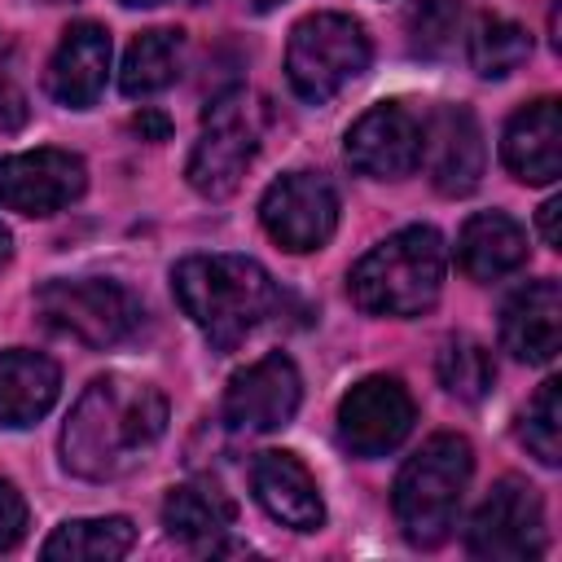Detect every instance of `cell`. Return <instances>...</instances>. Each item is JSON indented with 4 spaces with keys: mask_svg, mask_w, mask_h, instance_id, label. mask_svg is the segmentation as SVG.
I'll use <instances>...</instances> for the list:
<instances>
[{
    "mask_svg": "<svg viewBox=\"0 0 562 562\" xmlns=\"http://www.w3.org/2000/svg\"><path fill=\"white\" fill-rule=\"evenodd\" d=\"M167 430V395L127 373H105L83 386L61 426V465L88 483L123 479Z\"/></svg>",
    "mask_w": 562,
    "mask_h": 562,
    "instance_id": "obj_1",
    "label": "cell"
},
{
    "mask_svg": "<svg viewBox=\"0 0 562 562\" xmlns=\"http://www.w3.org/2000/svg\"><path fill=\"white\" fill-rule=\"evenodd\" d=\"M171 290L215 351H233L281 299L268 268L250 255H189L171 268Z\"/></svg>",
    "mask_w": 562,
    "mask_h": 562,
    "instance_id": "obj_2",
    "label": "cell"
},
{
    "mask_svg": "<svg viewBox=\"0 0 562 562\" xmlns=\"http://www.w3.org/2000/svg\"><path fill=\"white\" fill-rule=\"evenodd\" d=\"M448 272L443 237L430 224H408L378 241L360 263L347 272V294L369 316H422L435 307Z\"/></svg>",
    "mask_w": 562,
    "mask_h": 562,
    "instance_id": "obj_3",
    "label": "cell"
},
{
    "mask_svg": "<svg viewBox=\"0 0 562 562\" xmlns=\"http://www.w3.org/2000/svg\"><path fill=\"white\" fill-rule=\"evenodd\" d=\"M474 470V452L461 435H430L395 474L391 505L408 544L435 549L457 527V509Z\"/></svg>",
    "mask_w": 562,
    "mask_h": 562,
    "instance_id": "obj_4",
    "label": "cell"
},
{
    "mask_svg": "<svg viewBox=\"0 0 562 562\" xmlns=\"http://www.w3.org/2000/svg\"><path fill=\"white\" fill-rule=\"evenodd\" d=\"M35 312L53 334L75 338L79 347H92V351L136 338L145 321L140 299L114 277H57L40 285Z\"/></svg>",
    "mask_w": 562,
    "mask_h": 562,
    "instance_id": "obj_5",
    "label": "cell"
},
{
    "mask_svg": "<svg viewBox=\"0 0 562 562\" xmlns=\"http://www.w3.org/2000/svg\"><path fill=\"white\" fill-rule=\"evenodd\" d=\"M369 31L351 13H312L290 31L285 79L299 101L325 105L369 66Z\"/></svg>",
    "mask_w": 562,
    "mask_h": 562,
    "instance_id": "obj_6",
    "label": "cell"
},
{
    "mask_svg": "<svg viewBox=\"0 0 562 562\" xmlns=\"http://www.w3.org/2000/svg\"><path fill=\"white\" fill-rule=\"evenodd\" d=\"M259 140H263V101L246 88L215 97L202 114V132L184 167L189 184L202 198H228L241 184L246 167L255 162Z\"/></svg>",
    "mask_w": 562,
    "mask_h": 562,
    "instance_id": "obj_7",
    "label": "cell"
},
{
    "mask_svg": "<svg viewBox=\"0 0 562 562\" xmlns=\"http://www.w3.org/2000/svg\"><path fill=\"white\" fill-rule=\"evenodd\" d=\"M549 544L540 492L522 479H501L465 527V549L487 562H527Z\"/></svg>",
    "mask_w": 562,
    "mask_h": 562,
    "instance_id": "obj_8",
    "label": "cell"
},
{
    "mask_svg": "<svg viewBox=\"0 0 562 562\" xmlns=\"http://www.w3.org/2000/svg\"><path fill=\"white\" fill-rule=\"evenodd\" d=\"M417 422V404L395 373H369L338 400V443L356 457L395 452Z\"/></svg>",
    "mask_w": 562,
    "mask_h": 562,
    "instance_id": "obj_9",
    "label": "cell"
},
{
    "mask_svg": "<svg viewBox=\"0 0 562 562\" xmlns=\"http://www.w3.org/2000/svg\"><path fill=\"white\" fill-rule=\"evenodd\" d=\"M259 220L281 250L307 255L334 237L338 193L321 171H285L281 180L268 184V193L259 202Z\"/></svg>",
    "mask_w": 562,
    "mask_h": 562,
    "instance_id": "obj_10",
    "label": "cell"
},
{
    "mask_svg": "<svg viewBox=\"0 0 562 562\" xmlns=\"http://www.w3.org/2000/svg\"><path fill=\"white\" fill-rule=\"evenodd\" d=\"M303 404V378L290 356L268 351L255 364L237 369L224 391V422L237 435H268L294 422Z\"/></svg>",
    "mask_w": 562,
    "mask_h": 562,
    "instance_id": "obj_11",
    "label": "cell"
},
{
    "mask_svg": "<svg viewBox=\"0 0 562 562\" xmlns=\"http://www.w3.org/2000/svg\"><path fill=\"white\" fill-rule=\"evenodd\" d=\"M88 184V167L70 149H26L0 158V206L18 215H57Z\"/></svg>",
    "mask_w": 562,
    "mask_h": 562,
    "instance_id": "obj_12",
    "label": "cell"
},
{
    "mask_svg": "<svg viewBox=\"0 0 562 562\" xmlns=\"http://www.w3.org/2000/svg\"><path fill=\"white\" fill-rule=\"evenodd\" d=\"M342 154L369 180H404L422 162V119L400 101H382L347 127Z\"/></svg>",
    "mask_w": 562,
    "mask_h": 562,
    "instance_id": "obj_13",
    "label": "cell"
},
{
    "mask_svg": "<svg viewBox=\"0 0 562 562\" xmlns=\"http://www.w3.org/2000/svg\"><path fill=\"white\" fill-rule=\"evenodd\" d=\"M422 158H430V180L439 193L448 198L474 193L487 167L479 119L465 105H439L422 123Z\"/></svg>",
    "mask_w": 562,
    "mask_h": 562,
    "instance_id": "obj_14",
    "label": "cell"
},
{
    "mask_svg": "<svg viewBox=\"0 0 562 562\" xmlns=\"http://www.w3.org/2000/svg\"><path fill=\"white\" fill-rule=\"evenodd\" d=\"M250 487H255V501L268 509V518H277L290 531H316L325 522V501L312 470L285 448H268L255 457Z\"/></svg>",
    "mask_w": 562,
    "mask_h": 562,
    "instance_id": "obj_15",
    "label": "cell"
},
{
    "mask_svg": "<svg viewBox=\"0 0 562 562\" xmlns=\"http://www.w3.org/2000/svg\"><path fill=\"white\" fill-rule=\"evenodd\" d=\"M501 162L522 184H553L562 176V105H558V97H540L505 123Z\"/></svg>",
    "mask_w": 562,
    "mask_h": 562,
    "instance_id": "obj_16",
    "label": "cell"
},
{
    "mask_svg": "<svg viewBox=\"0 0 562 562\" xmlns=\"http://www.w3.org/2000/svg\"><path fill=\"white\" fill-rule=\"evenodd\" d=\"M105 75H110V31L101 22H70L44 75L48 97L70 110H88L101 97Z\"/></svg>",
    "mask_w": 562,
    "mask_h": 562,
    "instance_id": "obj_17",
    "label": "cell"
},
{
    "mask_svg": "<svg viewBox=\"0 0 562 562\" xmlns=\"http://www.w3.org/2000/svg\"><path fill=\"white\" fill-rule=\"evenodd\" d=\"M501 342L514 360L549 364L562 347V290L558 281H527L501 307Z\"/></svg>",
    "mask_w": 562,
    "mask_h": 562,
    "instance_id": "obj_18",
    "label": "cell"
},
{
    "mask_svg": "<svg viewBox=\"0 0 562 562\" xmlns=\"http://www.w3.org/2000/svg\"><path fill=\"white\" fill-rule=\"evenodd\" d=\"M233 518H237V505L215 483H176L162 501L167 536L198 553H241V544L228 540Z\"/></svg>",
    "mask_w": 562,
    "mask_h": 562,
    "instance_id": "obj_19",
    "label": "cell"
},
{
    "mask_svg": "<svg viewBox=\"0 0 562 562\" xmlns=\"http://www.w3.org/2000/svg\"><path fill=\"white\" fill-rule=\"evenodd\" d=\"M61 395V369L44 351L9 347L0 351V426H35Z\"/></svg>",
    "mask_w": 562,
    "mask_h": 562,
    "instance_id": "obj_20",
    "label": "cell"
},
{
    "mask_svg": "<svg viewBox=\"0 0 562 562\" xmlns=\"http://www.w3.org/2000/svg\"><path fill=\"white\" fill-rule=\"evenodd\" d=\"M457 263L470 281H501L527 263V233L505 211H479L457 233Z\"/></svg>",
    "mask_w": 562,
    "mask_h": 562,
    "instance_id": "obj_21",
    "label": "cell"
},
{
    "mask_svg": "<svg viewBox=\"0 0 562 562\" xmlns=\"http://www.w3.org/2000/svg\"><path fill=\"white\" fill-rule=\"evenodd\" d=\"M136 544V527L123 514L110 518H66L48 540H44V558L48 562H114Z\"/></svg>",
    "mask_w": 562,
    "mask_h": 562,
    "instance_id": "obj_22",
    "label": "cell"
},
{
    "mask_svg": "<svg viewBox=\"0 0 562 562\" xmlns=\"http://www.w3.org/2000/svg\"><path fill=\"white\" fill-rule=\"evenodd\" d=\"M180 57H184V35L180 31H171V26L140 31L123 53V70H119L123 97H154L167 83H176Z\"/></svg>",
    "mask_w": 562,
    "mask_h": 562,
    "instance_id": "obj_23",
    "label": "cell"
},
{
    "mask_svg": "<svg viewBox=\"0 0 562 562\" xmlns=\"http://www.w3.org/2000/svg\"><path fill=\"white\" fill-rule=\"evenodd\" d=\"M531 57V35L509 18H483L470 31V66L483 79H505Z\"/></svg>",
    "mask_w": 562,
    "mask_h": 562,
    "instance_id": "obj_24",
    "label": "cell"
},
{
    "mask_svg": "<svg viewBox=\"0 0 562 562\" xmlns=\"http://www.w3.org/2000/svg\"><path fill=\"white\" fill-rule=\"evenodd\" d=\"M439 382L448 395L465 400V404H479L492 382H496V364H492V351L474 338H448L443 351H439Z\"/></svg>",
    "mask_w": 562,
    "mask_h": 562,
    "instance_id": "obj_25",
    "label": "cell"
},
{
    "mask_svg": "<svg viewBox=\"0 0 562 562\" xmlns=\"http://www.w3.org/2000/svg\"><path fill=\"white\" fill-rule=\"evenodd\" d=\"M518 439L540 465H558L562 461V382L558 378H544L540 391L531 395V404L522 408Z\"/></svg>",
    "mask_w": 562,
    "mask_h": 562,
    "instance_id": "obj_26",
    "label": "cell"
},
{
    "mask_svg": "<svg viewBox=\"0 0 562 562\" xmlns=\"http://www.w3.org/2000/svg\"><path fill=\"white\" fill-rule=\"evenodd\" d=\"M465 22L461 0H413L408 4V44L417 57H443Z\"/></svg>",
    "mask_w": 562,
    "mask_h": 562,
    "instance_id": "obj_27",
    "label": "cell"
},
{
    "mask_svg": "<svg viewBox=\"0 0 562 562\" xmlns=\"http://www.w3.org/2000/svg\"><path fill=\"white\" fill-rule=\"evenodd\" d=\"M31 119V101L22 88V70H18V53L9 40H0V132H22Z\"/></svg>",
    "mask_w": 562,
    "mask_h": 562,
    "instance_id": "obj_28",
    "label": "cell"
},
{
    "mask_svg": "<svg viewBox=\"0 0 562 562\" xmlns=\"http://www.w3.org/2000/svg\"><path fill=\"white\" fill-rule=\"evenodd\" d=\"M22 536H26V501L9 479H0V553L13 549Z\"/></svg>",
    "mask_w": 562,
    "mask_h": 562,
    "instance_id": "obj_29",
    "label": "cell"
},
{
    "mask_svg": "<svg viewBox=\"0 0 562 562\" xmlns=\"http://www.w3.org/2000/svg\"><path fill=\"white\" fill-rule=\"evenodd\" d=\"M558 215H562V198H549L544 206H540V237H544V246H562V233H558Z\"/></svg>",
    "mask_w": 562,
    "mask_h": 562,
    "instance_id": "obj_30",
    "label": "cell"
},
{
    "mask_svg": "<svg viewBox=\"0 0 562 562\" xmlns=\"http://www.w3.org/2000/svg\"><path fill=\"white\" fill-rule=\"evenodd\" d=\"M132 127H136L145 140H167V132H171V123H167L162 114H154V110H140V114L132 119Z\"/></svg>",
    "mask_w": 562,
    "mask_h": 562,
    "instance_id": "obj_31",
    "label": "cell"
},
{
    "mask_svg": "<svg viewBox=\"0 0 562 562\" xmlns=\"http://www.w3.org/2000/svg\"><path fill=\"white\" fill-rule=\"evenodd\" d=\"M9 259H13V237H9V228L0 224V268H4Z\"/></svg>",
    "mask_w": 562,
    "mask_h": 562,
    "instance_id": "obj_32",
    "label": "cell"
},
{
    "mask_svg": "<svg viewBox=\"0 0 562 562\" xmlns=\"http://www.w3.org/2000/svg\"><path fill=\"white\" fill-rule=\"evenodd\" d=\"M123 4H132V9H140V4H162V0H123Z\"/></svg>",
    "mask_w": 562,
    "mask_h": 562,
    "instance_id": "obj_33",
    "label": "cell"
},
{
    "mask_svg": "<svg viewBox=\"0 0 562 562\" xmlns=\"http://www.w3.org/2000/svg\"><path fill=\"white\" fill-rule=\"evenodd\" d=\"M272 4H281V0H255V9H272Z\"/></svg>",
    "mask_w": 562,
    "mask_h": 562,
    "instance_id": "obj_34",
    "label": "cell"
},
{
    "mask_svg": "<svg viewBox=\"0 0 562 562\" xmlns=\"http://www.w3.org/2000/svg\"><path fill=\"white\" fill-rule=\"evenodd\" d=\"M44 4H66V0H44Z\"/></svg>",
    "mask_w": 562,
    "mask_h": 562,
    "instance_id": "obj_35",
    "label": "cell"
}]
</instances>
